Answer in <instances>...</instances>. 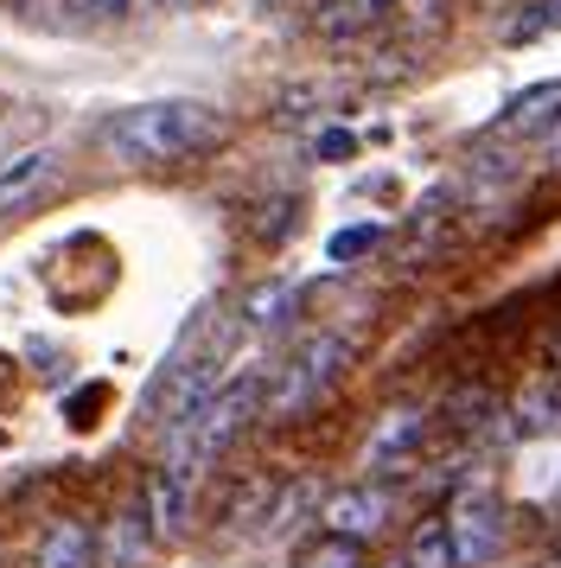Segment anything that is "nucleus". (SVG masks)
<instances>
[{
  "label": "nucleus",
  "instance_id": "obj_1",
  "mask_svg": "<svg viewBox=\"0 0 561 568\" xmlns=\"http://www.w3.org/2000/svg\"><path fill=\"white\" fill-rule=\"evenodd\" d=\"M224 141V109L204 97H160L102 122V148L128 166H173Z\"/></svg>",
  "mask_w": 561,
  "mask_h": 568
},
{
  "label": "nucleus",
  "instance_id": "obj_2",
  "mask_svg": "<svg viewBox=\"0 0 561 568\" xmlns=\"http://www.w3.org/2000/svg\"><path fill=\"white\" fill-rule=\"evenodd\" d=\"M262 384H268V371H255V364L236 371V377H224V384L211 389V403L192 409L173 435H166V466H178L185 479H204V473L230 454V440L262 415Z\"/></svg>",
  "mask_w": 561,
  "mask_h": 568
},
{
  "label": "nucleus",
  "instance_id": "obj_3",
  "mask_svg": "<svg viewBox=\"0 0 561 568\" xmlns=\"http://www.w3.org/2000/svg\"><path fill=\"white\" fill-rule=\"evenodd\" d=\"M345 364H351V338L345 333H306L300 345L268 371V384H262V415H268V422H300L306 409H319L332 389H338Z\"/></svg>",
  "mask_w": 561,
  "mask_h": 568
},
{
  "label": "nucleus",
  "instance_id": "obj_4",
  "mask_svg": "<svg viewBox=\"0 0 561 568\" xmlns=\"http://www.w3.org/2000/svg\"><path fill=\"white\" fill-rule=\"evenodd\" d=\"M230 333H236V320H204V326H192V333L178 338V352L166 358V377L153 384V422H160L166 435H173L192 409H204L211 389L224 384Z\"/></svg>",
  "mask_w": 561,
  "mask_h": 568
},
{
  "label": "nucleus",
  "instance_id": "obj_5",
  "mask_svg": "<svg viewBox=\"0 0 561 568\" xmlns=\"http://www.w3.org/2000/svg\"><path fill=\"white\" fill-rule=\"evenodd\" d=\"M440 524H447V542H453V568H484L504 556L510 511L491 486H459Z\"/></svg>",
  "mask_w": 561,
  "mask_h": 568
},
{
  "label": "nucleus",
  "instance_id": "obj_6",
  "mask_svg": "<svg viewBox=\"0 0 561 568\" xmlns=\"http://www.w3.org/2000/svg\"><path fill=\"white\" fill-rule=\"evenodd\" d=\"M434 435V415L421 403H396L377 415V428L364 435V479H396L421 460V447Z\"/></svg>",
  "mask_w": 561,
  "mask_h": 568
},
{
  "label": "nucleus",
  "instance_id": "obj_7",
  "mask_svg": "<svg viewBox=\"0 0 561 568\" xmlns=\"http://www.w3.org/2000/svg\"><path fill=\"white\" fill-rule=\"evenodd\" d=\"M389 517H396V491H389V479H351V486H338V491L319 498V530H326V537H345V542L382 537Z\"/></svg>",
  "mask_w": 561,
  "mask_h": 568
},
{
  "label": "nucleus",
  "instance_id": "obj_8",
  "mask_svg": "<svg viewBox=\"0 0 561 568\" xmlns=\"http://www.w3.org/2000/svg\"><path fill=\"white\" fill-rule=\"evenodd\" d=\"M491 141H523V148H549V154H561V83L523 90V97L491 122Z\"/></svg>",
  "mask_w": 561,
  "mask_h": 568
},
{
  "label": "nucleus",
  "instance_id": "obj_9",
  "mask_svg": "<svg viewBox=\"0 0 561 568\" xmlns=\"http://www.w3.org/2000/svg\"><path fill=\"white\" fill-rule=\"evenodd\" d=\"M192 505H198V479H185L178 466H153L147 473V530H153V542H173V537H185V524H192Z\"/></svg>",
  "mask_w": 561,
  "mask_h": 568
},
{
  "label": "nucleus",
  "instance_id": "obj_10",
  "mask_svg": "<svg viewBox=\"0 0 561 568\" xmlns=\"http://www.w3.org/2000/svg\"><path fill=\"white\" fill-rule=\"evenodd\" d=\"M51 185H58V154H51V148H26L20 160H7V166H0V217L39 205Z\"/></svg>",
  "mask_w": 561,
  "mask_h": 568
},
{
  "label": "nucleus",
  "instance_id": "obj_11",
  "mask_svg": "<svg viewBox=\"0 0 561 568\" xmlns=\"http://www.w3.org/2000/svg\"><path fill=\"white\" fill-rule=\"evenodd\" d=\"M510 435H523V440H536V435H561V371H542L517 403H510V422H504Z\"/></svg>",
  "mask_w": 561,
  "mask_h": 568
},
{
  "label": "nucleus",
  "instance_id": "obj_12",
  "mask_svg": "<svg viewBox=\"0 0 561 568\" xmlns=\"http://www.w3.org/2000/svg\"><path fill=\"white\" fill-rule=\"evenodd\" d=\"M294 307H300V287H294V282H262V287L243 294V307H236V333H243V338L275 333V326L294 320Z\"/></svg>",
  "mask_w": 561,
  "mask_h": 568
},
{
  "label": "nucleus",
  "instance_id": "obj_13",
  "mask_svg": "<svg viewBox=\"0 0 561 568\" xmlns=\"http://www.w3.org/2000/svg\"><path fill=\"white\" fill-rule=\"evenodd\" d=\"M32 568H96V537H90V524L58 517L45 537H39V556H32Z\"/></svg>",
  "mask_w": 561,
  "mask_h": 568
},
{
  "label": "nucleus",
  "instance_id": "obj_14",
  "mask_svg": "<svg viewBox=\"0 0 561 568\" xmlns=\"http://www.w3.org/2000/svg\"><path fill=\"white\" fill-rule=\"evenodd\" d=\"M147 549H153L147 511H122L115 524H109V537H102V562H109V568H141V562H147Z\"/></svg>",
  "mask_w": 561,
  "mask_h": 568
},
{
  "label": "nucleus",
  "instance_id": "obj_15",
  "mask_svg": "<svg viewBox=\"0 0 561 568\" xmlns=\"http://www.w3.org/2000/svg\"><path fill=\"white\" fill-rule=\"evenodd\" d=\"M294 568H364V542H345V537H319L300 542V556H294Z\"/></svg>",
  "mask_w": 561,
  "mask_h": 568
},
{
  "label": "nucleus",
  "instance_id": "obj_16",
  "mask_svg": "<svg viewBox=\"0 0 561 568\" xmlns=\"http://www.w3.org/2000/svg\"><path fill=\"white\" fill-rule=\"evenodd\" d=\"M555 32H561V0H530L504 27V39L510 45H536V39H555Z\"/></svg>",
  "mask_w": 561,
  "mask_h": 568
},
{
  "label": "nucleus",
  "instance_id": "obj_17",
  "mask_svg": "<svg viewBox=\"0 0 561 568\" xmlns=\"http://www.w3.org/2000/svg\"><path fill=\"white\" fill-rule=\"evenodd\" d=\"M408 568H453V542H447V524L440 517H428L415 537H408Z\"/></svg>",
  "mask_w": 561,
  "mask_h": 568
},
{
  "label": "nucleus",
  "instance_id": "obj_18",
  "mask_svg": "<svg viewBox=\"0 0 561 568\" xmlns=\"http://www.w3.org/2000/svg\"><path fill=\"white\" fill-rule=\"evenodd\" d=\"M396 0H326V13H319V27L326 32H357V27H370L377 13H389Z\"/></svg>",
  "mask_w": 561,
  "mask_h": 568
},
{
  "label": "nucleus",
  "instance_id": "obj_19",
  "mask_svg": "<svg viewBox=\"0 0 561 568\" xmlns=\"http://www.w3.org/2000/svg\"><path fill=\"white\" fill-rule=\"evenodd\" d=\"M447 13H453V0H396L402 32H440L447 27Z\"/></svg>",
  "mask_w": 561,
  "mask_h": 568
},
{
  "label": "nucleus",
  "instance_id": "obj_20",
  "mask_svg": "<svg viewBox=\"0 0 561 568\" xmlns=\"http://www.w3.org/2000/svg\"><path fill=\"white\" fill-rule=\"evenodd\" d=\"M377 243H382L377 224H351V231H338V236L326 243V256H332V262H357V256H370Z\"/></svg>",
  "mask_w": 561,
  "mask_h": 568
},
{
  "label": "nucleus",
  "instance_id": "obj_21",
  "mask_svg": "<svg viewBox=\"0 0 561 568\" xmlns=\"http://www.w3.org/2000/svg\"><path fill=\"white\" fill-rule=\"evenodd\" d=\"M71 7H83V13H90V20H109V13H122L128 0H71Z\"/></svg>",
  "mask_w": 561,
  "mask_h": 568
},
{
  "label": "nucleus",
  "instance_id": "obj_22",
  "mask_svg": "<svg viewBox=\"0 0 561 568\" xmlns=\"http://www.w3.org/2000/svg\"><path fill=\"white\" fill-rule=\"evenodd\" d=\"M319 154H351V134H345V129L319 134Z\"/></svg>",
  "mask_w": 561,
  "mask_h": 568
},
{
  "label": "nucleus",
  "instance_id": "obj_23",
  "mask_svg": "<svg viewBox=\"0 0 561 568\" xmlns=\"http://www.w3.org/2000/svg\"><path fill=\"white\" fill-rule=\"evenodd\" d=\"M536 568H561V556H542V562H536Z\"/></svg>",
  "mask_w": 561,
  "mask_h": 568
},
{
  "label": "nucleus",
  "instance_id": "obj_24",
  "mask_svg": "<svg viewBox=\"0 0 561 568\" xmlns=\"http://www.w3.org/2000/svg\"><path fill=\"white\" fill-rule=\"evenodd\" d=\"M160 7H192V0H160Z\"/></svg>",
  "mask_w": 561,
  "mask_h": 568
},
{
  "label": "nucleus",
  "instance_id": "obj_25",
  "mask_svg": "<svg viewBox=\"0 0 561 568\" xmlns=\"http://www.w3.org/2000/svg\"><path fill=\"white\" fill-rule=\"evenodd\" d=\"M382 568H408V562H402V556H396V562H382Z\"/></svg>",
  "mask_w": 561,
  "mask_h": 568
},
{
  "label": "nucleus",
  "instance_id": "obj_26",
  "mask_svg": "<svg viewBox=\"0 0 561 568\" xmlns=\"http://www.w3.org/2000/svg\"><path fill=\"white\" fill-rule=\"evenodd\" d=\"M268 7H275V0H268Z\"/></svg>",
  "mask_w": 561,
  "mask_h": 568
}]
</instances>
